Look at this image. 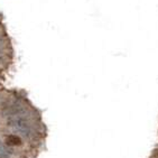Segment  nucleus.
<instances>
[{"label":"nucleus","instance_id":"obj_3","mask_svg":"<svg viewBox=\"0 0 158 158\" xmlns=\"http://www.w3.org/2000/svg\"><path fill=\"white\" fill-rule=\"evenodd\" d=\"M0 154H3V155H9V152H8V149L3 146L1 141H0Z\"/></svg>","mask_w":158,"mask_h":158},{"label":"nucleus","instance_id":"obj_4","mask_svg":"<svg viewBox=\"0 0 158 158\" xmlns=\"http://www.w3.org/2000/svg\"><path fill=\"white\" fill-rule=\"evenodd\" d=\"M2 47H3V40L0 38V52H1V49H2Z\"/></svg>","mask_w":158,"mask_h":158},{"label":"nucleus","instance_id":"obj_2","mask_svg":"<svg viewBox=\"0 0 158 158\" xmlns=\"http://www.w3.org/2000/svg\"><path fill=\"white\" fill-rule=\"evenodd\" d=\"M7 145L9 146H19L21 143V139L17 136H9L6 140Z\"/></svg>","mask_w":158,"mask_h":158},{"label":"nucleus","instance_id":"obj_1","mask_svg":"<svg viewBox=\"0 0 158 158\" xmlns=\"http://www.w3.org/2000/svg\"><path fill=\"white\" fill-rule=\"evenodd\" d=\"M7 125L14 131L18 132L24 137H31L33 135L34 129L26 114H15L7 117Z\"/></svg>","mask_w":158,"mask_h":158},{"label":"nucleus","instance_id":"obj_5","mask_svg":"<svg viewBox=\"0 0 158 158\" xmlns=\"http://www.w3.org/2000/svg\"><path fill=\"white\" fill-rule=\"evenodd\" d=\"M2 60H3V57H2V55H1V53H0V63L2 62Z\"/></svg>","mask_w":158,"mask_h":158}]
</instances>
